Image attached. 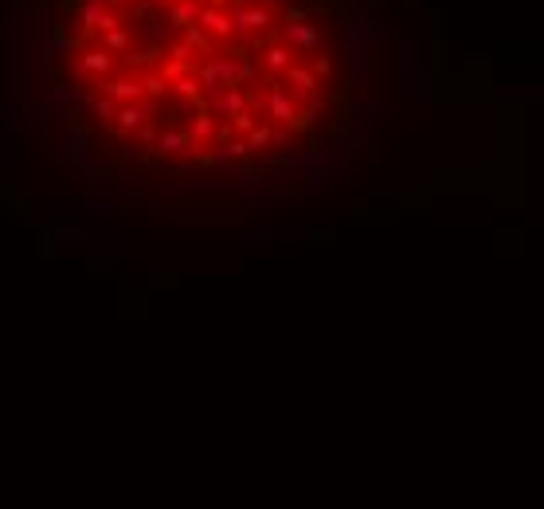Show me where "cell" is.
Listing matches in <instances>:
<instances>
[{
	"label": "cell",
	"mask_w": 544,
	"mask_h": 509,
	"mask_svg": "<svg viewBox=\"0 0 544 509\" xmlns=\"http://www.w3.org/2000/svg\"><path fill=\"white\" fill-rule=\"evenodd\" d=\"M114 71V55L106 48H83L79 51V59L71 67V79L74 83H83L86 74H110Z\"/></svg>",
	"instance_id": "6da1fadb"
},
{
	"label": "cell",
	"mask_w": 544,
	"mask_h": 509,
	"mask_svg": "<svg viewBox=\"0 0 544 509\" xmlns=\"http://www.w3.org/2000/svg\"><path fill=\"white\" fill-rule=\"evenodd\" d=\"M157 114V102H145V98H133V102H118V114H114V126L121 134H133L141 121H153Z\"/></svg>",
	"instance_id": "7a4b0ae2"
},
{
	"label": "cell",
	"mask_w": 544,
	"mask_h": 509,
	"mask_svg": "<svg viewBox=\"0 0 544 509\" xmlns=\"http://www.w3.org/2000/svg\"><path fill=\"white\" fill-rule=\"evenodd\" d=\"M282 32H286V48H290L294 55H310V51L321 48V32H317L314 24H305V20H290Z\"/></svg>",
	"instance_id": "3957f363"
},
{
	"label": "cell",
	"mask_w": 544,
	"mask_h": 509,
	"mask_svg": "<svg viewBox=\"0 0 544 509\" xmlns=\"http://www.w3.org/2000/svg\"><path fill=\"white\" fill-rule=\"evenodd\" d=\"M270 24V8H247V4H235V12H231V28L235 32H263Z\"/></svg>",
	"instance_id": "277c9868"
},
{
	"label": "cell",
	"mask_w": 544,
	"mask_h": 509,
	"mask_svg": "<svg viewBox=\"0 0 544 509\" xmlns=\"http://www.w3.org/2000/svg\"><path fill=\"white\" fill-rule=\"evenodd\" d=\"M266 114H270L274 121H282V126H294V121H298V106H294V98L286 94V90H279V86L266 94Z\"/></svg>",
	"instance_id": "5b68a950"
},
{
	"label": "cell",
	"mask_w": 544,
	"mask_h": 509,
	"mask_svg": "<svg viewBox=\"0 0 544 509\" xmlns=\"http://www.w3.org/2000/svg\"><path fill=\"white\" fill-rule=\"evenodd\" d=\"M102 90H106L114 102H133V98L145 94V83H141V79H133V74H118V79L102 83Z\"/></svg>",
	"instance_id": "8992f818"
},
{
	"label": "cell",
	"mask_w": 544,
	"mask_h": 509,
	"mask_svg": "<svg viewBox=\"0 0 544 509\" xmlns=\"http://www.w3.org/2000/svg\"><path fill=\"white\" fill-rule=\"evenodd\" d=\"M196 24L204 28V32H212V36H219V39H228L235 28H231V16L228 12H219L216 4H204L200 8V16H196Z\"/></svg>",
	"instance_id": "52a82bcc"
},
{
	"label": "cell",
	"mask_w": 544,
	"mask_h": 509,
	"mask_svg": "<svg viewBox=\"0 0 544 509\" xmlns=\"http://www.w3.org/2000/svg\"><path fill=\"white\" fill-rule=\"evenodd\" d=\"M286 83L298 90L302 98H310V94H317V74H314V67H302V63H290L286 67Z\"/></svg>",
	"instance_id": "ba28073f"
},
{
	"label": "cell",
	"mask_w": 544,
	"mask_h": 509,
	"mask_svg": "<svg viewBox=\"0 0 544 509\" xmlns=\"http://www.w3.org/2000/svg\"><path fill=\"white\" fill-rule=\"evenodd\" d=\"M200 0H172V8H169V28H177L181 32L184 24H196V16H200Z\"/></svg>",
	"instance_id": "9c48e42d"
},
{
	"label": "cell",
	"mask_w": 544,
	"mask_h": 509,
	"mask_svg": "<svg viewBox=\"0 0 544 509\" xmlns=\"http://www.w3.org/2000/svg\"><path fill=\"white\" fill-rule=\"evenodd\" d=\"M153 149H157L161 157H177V153L188 149V134H184V130H165V134L153 141Z\"/></svg>",
	"instance_id": "30bf717a"
},
{
	"label": "cell",
	"mask_w": 544,
	"mask_h": 509,
	"mask_svg": "<svg viewBox=\"0 0 544 509\" xmlns=\"http://www.w3.org/2000/svg\"><path fill=\"white\" fill-rule=\"evenodd\" d=\"M219 134V126H216V114H212V110H200V114H196L192 118V141H200V146H204L208 137H216Z\"/></svg>",
	"instance_id": "8fae6325"
},
{
	"label": "cell",
	"mask_w": 544,
	"mask_h": 509,
	"mask_svg": "<svg viewBox=\"0 0 544 509\" xmlns=\"http://www.w3.org/2000/svg\"><path fill=\"white\" fill-rule=\"evenodd\" d=\"M294 63V51L290 48H266L263 51V67L274 74H286V67Z\"/></svg>",
	"instance_id": "7c38bea8"
},
{
	"label": "cell",
	"mask_w": 544,
	"mask_h": 509,
	"mask_svg": "<svg viewBox=\"0 0 544 509\" xmlns=\"http://www.w3.org/2000/svg\"><path fill=\"white\" fill-rule=\"evenodd\" d=\"M130 43H133V39H130V32H125L121 24H118V28H110L106 39H102V48H106L110 55H118V51L125 55V51H130Z\"/></svg>",
	"instance_id": "4fadbf2b"
},
{
	"label": "cell",
	"mask_w": 544,
	"mask_h": 509,
	"mask_svg": "<svg viewBox=\"0 0 544 509\" xmlns=\"http://www.w3.org/2000/svg\"><path fill=\"white\" fill-rule=\"evenodd\" d=\"M102 12H106V0H83V8H79V20H83L86 28H98Z\"/></svg>",
	"instance_id": "5bb4252c"
},
{
	"label": "cell",
	"mask_w": 544,
	"mask_h": 509,
	"mask_svg": "<svg viewBox=\"0 0 544 509\" xmlns=\"http://www.w3.org/2000/svg\"><path fill=\"white\" fill-rule=\"evenodd\" d=\"M83 102H86V106H94V110H98V118H102V121H114V114H118V102H114L110 94H102V98L83 94Z\"/></svg>",
	"instance_id": "9a60e30c"
},
{
	"label": "cell",
	"mask_w": 544,
	"mask_h": 509,
	"mask_svg": "<svg viewBox=\"0 0 544 509\" xmlns=\"http://www.w3.org/2000/svg\"><path fill=\"white\" fill-rule=\"evenodd\" d=\"M192 71V63H184V59H169L165 67H161V79L165 83H172V79H181V74H188Z\"/></svg>",
	"instance_id": "2e32d148"
},
{
	"label": "cell",
	"mask_w": 544,
	"mask_h": 509,
	"mask_svg": "<svg viewBox=\"0 0 544 509\" xmlns=\"http://www.w3.org/2000/svg\"><path fill=\"white\" fill-rule=\"evenodd\" d=\"M181 32H184V43H192V48H204L208 51V36H204V28H200V24H184Z\"/></svg>",
	"instance_id": "e0dca14e"
},
{
	"label": "cell",
	"mask_w": 544,
	"mask_h": 509,
	"mask_svg": "<svg viewBox=\"0 0 544 509\" xmlns=\"http://www.w3.org/2000/svg\"><path fill=\"white\" fill-rule=\"evenodd\" d=\"M263 146H270V130H266V126H254L251 134H247V149H263Z\"/></svg>",
	"instance_id": "ac0fdd59"
},
{
	"label": "cell",
	"mask_w": 544,
	"mask_h": 509,
	"mask_svg": "<svg viewBox=\"0 0 544 509\" xmlns=\"http://www.w3.org/2000/svg\"><path fill=\"white\" fill-rule=\"evenodd\" d=\"M192 51H196L192 43H184V39H181V43H169V59H184V63H192Z\"/></svg>",
	"instance_id": "d6986e66"
},
{
	"label": "cell",
	"mask_w": 544,
	"mask_h": 509,
	"mask_svg": "<svg viewBox=\"0 0 544 509\" xmlns=\"http://www.w3.org/2000/svg\"><path fill=\"white\" fill-rule=\"evenodd\" d=\"M141 83H145V90H149L153 98L169 94V83H165V79H157V74H149V79H141Z\"/></svg>",
	"instance_id": "ffe728a7"
},
{
	"label": "cell",
	"mask_w": 544,
	"mask_h": 509,
	"mask_svg": "<svg viewBox=\"0 0 544 509\" xmlns=\"http://www.w3.org/2000/svg\"><path fill=\"white\" fill-rule=\"evenodd\" d=\"M235 130H239V134H251V130H254V114H251V106L235 114Z\"/></svg>",
	"instance_id": "44dd1931"
},
{
	"label": "cell",
	"mask_w": 544,
	"mask_h": 509,
	"mask_svg": "<svg viewBox=\"0 0 544 509\" xmlns=\"http://www.w3.org/2000/svg\"><path fill=\"white\" fill-rule=\"evenodd\" d=\"M137 141H141V146H153V141H157V130H153V121H141V126H137Z\"/></svg>",
	"instance_id": "7402d4cb"
},
{
	"label": "cell",
	"mask_w": 544,
	"mask_h": 509,
	"mask_svg": "<svg viewBox=\"0 0 544 509\" xmlns=\"http://www.w3.org/2000/svg\"><path fill=\"white\" fill-rule=\"evenodd\" d=\"M329 71H333V59H329V55H317L314 59V74L321 79V74H329Z\"/></svg>",
	"instance_id": "603a6c76"
},
{
	"label": "cell",
	"mask_w": 544,
	"mask_h": 509,
	"mask_svg": "<svg viewBox=\"0 0 544 509\" xmlns=\"http://www.w3.org/2000/svg\"><path fill=\"white\" fill-rule=\"evenodd\" d=\"M114 4H125V0H114Z\"/></svg>",
	"instance_id": "cb8c5ba5"
},
{
	"label": "cell",
	"mask_w": 544,
	"mask_h": 509,
	"mask_svg": "<svg viewBox=\"0 0 544 509\" xmlns=\"http://www.w3.org/2000/svg\"><path fill=\"white\" fill-rule=\"evenodd\" d=\"M169 4H172V0H169Z\"/></svg>",
	"instance_id": "d4e9b609"
}]
</instances>
